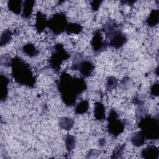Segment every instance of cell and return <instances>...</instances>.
<instances>
[{
    "mask_svg": "<svg viewBox=\"0 0 159 159\" xmlns=\"http://www.w3.org/2000/svg\"><path fill=\"white\" fill-rule=\"evenodd\" d=\"M99 143L101 146H103L105 144V140L104 139H101L99 140Z\"/></svg>",
    "mask_w": 159,
    "mask_h": 159,
    "instance_id": "30",
    "label": "cell"
},
{
    "mask_svg": "<svg viewBox=\"0 0 159 159\" xmlns=\"http://www.w3.org/2000/svg\"><path fill=\"white\" fill-rule=\"evenodd\" d=\"M83 30V27L78 23H68L65 32L68 34H78Z\"/></svg>",
    "mask_w": 159,
    "mask_h": 159,
    "instance_id": "21",
    "label": "cell"
},
{
    "mask_svg": "<svg viewBox=\"0 0 159 159\" xmlns=\"http://www.w3.org/2000/svg\"><path fill=\"white\" fill-rule=\"evenodd\" d=\"M118 84L117 78L113 76H110L107 78L106 81V89L108 91H111L116 88Z\"/></svg>",
    "mask_w": 159,
    "mask_h": 159,
    "instance_id": "24",
    "label": "cell"
},
{
    "mask_svg": "<svg viewBox=\"0 0 159 159\" xmlns=\"http://www.w3.org/2000/svg\"><path fill=\"white\" fill-rule=\"evenodd\" d=\"M35 4L34 0H26L22 3V12L21 16L25 19H29L32 14L33 8Z\"/></svg>",
    "mask_w": 159,
    "mask_h": 159,
    "instance_id": "13",
    "label": "cell"
},
{
    "mask_svg": "<svg viewBox=\"0 0 159 159\" xmlns=\"http://www.w3.org/2000/svg\"><path fill=\"white\" fill-rule=\"evenodd\" d=\"M0 61H1V65L5 66H11V62H12V58H11V57H9V56H7L6 55H2L1 57Z\"/></svg>",
    "mask_w": 159,
    "mask_h": 159,
    "instance_id": "26",
    "label": "cell"
},
{
    "mask_svg": "<svg viewBox=\"0 0 159 159\" xmlns=\"http://www.w3.org/2000/svg\"><path fill=\"white\" fill-rule=\"evenodd\" d=\"M52 50V55L48 60V67L57 73L59 72L62 63L70 58L71 55L60 43L54 45Z\"/></svg>",
    "mask_w": 159,
    "mask_h": 159,
    "instance_id": "5",
    "label": "cell"
},
{
    "mask_svg": "<svg viewBox=\"0 0 159 159\" xmlns=\"http://www.w3.org/2000/svg\"><path fill=\"white\" fill-rule=\"evenodd\" d=\"M125 148V143L122 145H117L113 150L112 155L111 156L112 158H121L122 155L124 153V150Z\"/></svg>",
    "mask_w": 159,
    "mask_h": 159,
    "instance_id": "25",
    "label": "cell"
},
{
    "mask_svg": "<svg viewBox=\"0 0 159 159\" xmlns=\"http://www.w3.org/2000/svg\"><path fill=\"white\" fill-rule=\"evenodd\" d=\"M75 122L73 119L68 117H63L59 119L58 125L61 129L66 130H70L74 125Z\"/></svg>",
    "mask_w": 159,
    "mask_h": 159,
    "instance_id": "19",
    "label": "cell"
},
{
    "mask_svg": "<svg viewBox=\"0 0 159 159\" xmlns=\"http://www.w3.org/2000/svg\"><path fill=\"white\" fill-rule=\"evenodd\" d=\"M107 119V130L113 137H117L124 131L125 122L119 119L118 114L114 109L110 111Z\"/></svg>",
    "mask_w": 159,
    "mask_h": 159,
    "instance_id": "8",
    "label": "cell"
},
{
    "mask_svg": "<svg viewBox=\"0 0 159 159\" xmlns=\"http://www.w3.org/2000/svg\"><path fill=\"white\" fill-rule=\"evenodd\" d=\"M12 34L9 29H5L3 30L1 35L0 45L1 47L7 45L12 39Z\"/></svg>",
    "mask_w": 159,
    "mask_h": 159,
    "instance_id": "22",
    "label": "cell"
},
{
    "mask_svg": "<svg viewBox=\"0 0 159 159\" xmlns=\"http://www.w3.org/2000/svg\"><path fill=\"white\" fill-rule=\"evenodd\" d=\"M76 143V138L75 136L67 134L65 137V146L67 151L70 152L73 150L75 147Z\"/></svg>",
    "mask_w": 159,
    "mask_h": 159,
    "instance_id": "23",
    "label": "cell"
},
{
    "mask_svg": "<svg viewBox=\"0 0 159 159\" xmlns=\"http://www.w3.org/2000/svg\"><path fill=\"white\" fill-rule=\"evenodd\" d=\"M99 153H100V151H99L98 150H95V149H92V150L89 151L88 153L87 154L86 157L87 158H91V157H92V155H93V157H96L97 156H96V154L99 155Z\"/></svg>",
    "mask_w": 159,
    "mask_h": 159,
    "instance_id": "29",
    "label": "cell"
},
{
    "mask_svg": "<svg viewBox=\"0 0 159 159\" xmlns=\"http://www.w3.org/2000/svg\"><path fill=\"white\" fill-rule=\"evenodd\" d=\"M101 30L105 34L106 41H108V46L119 49L127 41V36L122 32L120 25L114 20H109Z\"/></svg>",
    "mask_w": 159,
    "mask_h": 159,
    "instance_id": "3",
    "label": "cell"
},
{
    "mask_svg": "<svg viewBox=\"0 0 159 159\" xmlns=\"http://www.w3.org/2000/svg\"><path fill=\"white\" fill-rule=\"evenodd\" d=\"M22 52L29 57H34L39 55V51L35 47V45L31 43H27L22 47Z\"/></svg>",
    "mask_w": 159,
    "mask_h": 159,
    "instance_id": "17",
    "label": "cell"
},
{
    "mask_svg": "<svg viewBox=\"0 0 159 159\" xmlns=\"http://www.w3.org/2000/svg\"><path fill=\"white\" fill-rule=\"evenodd\" d=\"M57 86L61 99L66 106L75 105L78 96L87 89L84 78L72 76L66 71L61 73L57 81Z\"/></svg>",
    "mask_w": 159,
    "mask_h": 159,
    "instance_id": "1",
    "label": "cell"
},
{
    "mask_svg": "<svg viewBox=\"0 0 159 159\" xmlns=\"http://www.w3.org/2000/svg\"><path fill=\"white\" fill-rule=\"evenodd\" d=\"M94 68V63L80 53L75 55L71 66H70L71 70L79 71L83 78L90 76L93 74Z\"/></svg>",
    "mask_w": 159,
    "mask_h": 159,
    "instance_id": "6",
    "label": "cell"
},
{
    "mask_svg": "<svg viewBox=\"0 0 159 159\" xmlns=\"http://www.w3.org/2000/svg\"><path fill=\"white\" fill-rule=\"evenodd\" d=\"M159 94V84L157 82L152 84L150 88V94L153 97L158 96Z\"/></svg>",
    "mask_w": 159,
    "mask_h": 159,
    "instance_id": "27",
    "label": "cell"
},
{
    "mask_svg": "<svg viewBox=\"0 0 159 159\" xmlns=\"http://www.w3.org/2000/svg\"><path fill=\"white\" fill-rule=\"evenodd\" d=\"M121 2H123V3H124V4H129V5H132L134 2H135V1H121Z\"/></svg>",
    "mask_w": 159,
    "mask_h": 159,
    "instance_id": "31",
    "label": "cell"
},
{
    "mask_svg": "<svg viewBox=\"0 0 159 159\" xmlns=\"http://www.w3.org/2000/svg\"><path fill=\"white\" fill-rule=\"evenodd\" d=\"M11 66L12 78L16 83L31 88L35 86L36 76L28 63L21 57L16 56L12 58Z\"/></svg>",
    "mask_w": 159,
    "mask_h": 159,
    "instance_id": "2",
    "label": "cell"
},
{
    "mask_svg": "<svg viewBox=\"0 0 159 159\" xmlns=\"http://www.w3.org/2000/svg\"><path fill=\"white\" fill-rule=\"evenodd\" d=\"M90 43L92 50L95 54H99L104 52L108 46L107 42L102 38L101 29H97L94 32Z\"/></svg>",
    "mask_w": 159,
    "mask_h": 159,
    "instance_id": "9",
    "label": "cell"
},
{
    "mask_svg": "<svg viewBox=\"0 0 159 159\" xmlns=\"http://www.w3.org/2000/svg\"><path fill=\"white\" fill-rule=\"evenodd\" d=\"M138 127L146 140H158L159 138V120L158 116L145 114L139 120Z\"/></svg>",
    "mask_w": 159,
    "mask_h": 159,
    "instance_id": "4",
    "label": "cell"
},
{
    "mask_svg": "<svg viewBox=\"0 0 159 159\" xmlns=\"http://www.w3.org/2000/svg\"><path fill=\"white\" fill-rule=\"evenodd\" d=\"M145 140L146 139L140 130L134 133L131 137L132 143L137 147L142 146L145 143Z\"/></svg>",
    "mask_w": 159,
    "mask_h": 159,
    "instance_id": "18",
    "label": "cell"
},
{
    "mask_svg": "<svg viewBox=\"0 0 159 159\" xmlns=\"http://www.w3.org/2000/svg\"><path fill=\"white\" fill-rule=\"evenodd\" d=\"M89 107L88 100H82L78 103L75 108V112L76 114H83L88 112Z\"/></svg>",
    "mask_w": 159,
    "mask_h": 159,
    "instance_id": "20",
    "label": "cell"
},
{
    "mask_svg": "<svg viewBox=\"0 0 159 159\" xmlns=\"http://www.w3.org/2000/svg\"><path fill=\"white\" fill-rule=\"evenodd\" d=\"M102 2V1H91V9L93 11H98Z\"/></svg>",
    "mask_w": 159,
    "mask_h": 159,
    "instance_id": "28",
    "label": "cell"
},
{
    "mask_svg": "<svg viewBox=\"0 0 159 159\" xmlns=\"http://www.w3.org/2000/svg\"><path fill=\"white\" fill-rule=\"evenodd\" d=\"M22 3L23 1L21 0H11L7 2L8 9L16 14H20L22 11Z\"/></svg>",
    "mask_w": 159,
    "mask_h": 159,
    "instance_id": "15",
    "label": "cell"
},
{
    "mask_svg": "<svg viewBox=\"0 0 159 159\" xmlns=\"http://www.w3.org/2000/svg\"><path fill=\"white\" fill-rule=\"evenodd\" d=\"M9 80L7 76L1 74L0 76V99L1 102L6 101L8 96V84Z\"/></svg>",
    "mask_w": 159,
    "mask_h": 159,
    "instance_id": "12",
    "label": "cell"
},
{
    "mask_svg": "<svg viewBox=\"0 0 159 159\" xmlns=\"http://www.w3.org/2000/svg\"><path fill=\"white\" fill-rule=\"evenodd\" d=\"M68 24L67 17L64 12L54 14L47 20V27L54 35H58L66 30Z\"/></svg>",
    "mask_w": 159,
    "mask_h": 159,
    "instance_id": "7",
    "label": "cell"
},
{
    "mask_svg": "<svg viewBox=\"0 0 159 159\" xmlns=\"http://www.w3.org/2000/svg\"><path fill=\"white\" fill-rule=\"evenodd\" d=\"M35 29L38 33L40 34L47 27V19L45 14L41 11H37L36 13V22L35 24Z\"/></svg>",
    "mask_w": 159,
    "mask_h": 159,
    "instance_id": "10",
    "label": "cell"
},
{
    "mask_svg": "<svg viewBox=\"0 0 159 159\" xmlns=\"http://www.w3.org/2000/svg\"><path fill=\"white\" fill-rule=\"evenodd\" d=\"M94 116L96 120L102 121L106 119V109L104 105L100 101L96 102L94 104Z\"/></svg>",
    "mask_w": 159,
    "mask_h": 159,
    "instance_id": "14",
    "label": "cell"
},
{
    "mask_svg": "<svg viewBox=\"0 0 159 159\" xmlns=\"http://www.w3.org/2000/svg\"><path fill=\"white\" fill-rule=\"evenodd\" d=\"M159 150L158 147L155 145H149L142 149L141 157L145 159H158Z\"/></svg>",
    "mask_w": 159,
    "mask_h": 159,
    "instance_id": "11",
    "label": "cell"
},
{
    "mask_svg": "<svg viewBox=\"0 0 159 159\" xmlns=\"http://www.w3.org/2000/svg\"><path fill=\"white\" fill-rule=\"evenodd\" d=\"M159 11L158 9H153L150 12L148 17L145 20V23L147 25L150 27H155L159 22V17H158Z\"/></svg>",
    "mask_w": 159,
    "mask_h": 159,
    "instance_id": "16",
    "label": "cell"
}]
</instances>
